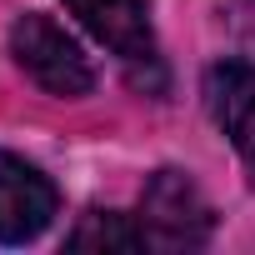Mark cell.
<instances>
[{
  "label": "cell",
  "instance_id": "1",
  "mask_svg": "<svg viewBox=\"0 0 255 255\" xmlns=\"http://www.w3.org/2000/svg\"><path fill=\"white\" fill-rule=\"evenodd\" d=\"M10 55L15 65L45 90V95H60V100H80L95 90V65L90 55L40 10H25L15 25H10Z\"/></svg>",
  "mask_w": 255,
  "mask_h": 255
},
{
  "label": "cell",
  "instance_id": "2",
  "mask_svg": "<svg viewBox=\"0 0 255 255\" xmlns=\"http://www.w3.org/2000/svg\"><path fill=\"white\" fill-rule=\"evenodd\" d=\"M140 245L145 250H200L210 240V205L185 170H155L140 195Z\"/></svg>",
  "mask_w": 255,
  "mask_h": 255
},
{
  "label": "cell",
  "instance_id": "3",
  "mask_svg": "<svg viewBox=\"0 0 255 255\" xmlns=\"http://www.w3.org/2000/svg\"><path fill=\"white\" fill-rule=\"evenodd\" d=\"M60 210L55 185L20 155L0 150V240L5 245H25L35 240Z\"/></svg>",
  "mask_w": 255,
  "mask_h": 255
},
{
  "label": "cell",
  "instance_id": "4",
  "mask_svg": "<svg viewBox=\"0 0 255 255\" xmlns=\"http://www.w3.org/2000/svg\"><path fill=\"white\" fill-rule=\"evenodd\" d=\"M65 10L125 65H155V30L145 0H65Z\"/></svg>",
  "mask_w": 255,
  "mask_h": 255
},
{
  "label": "cell",
  "instance_id": "5",
  "mask_svg": "<svg viewBox=\"0 0 255 255\" xmlns=\"http://www.w3.org/2000/svg\"><path fill=\"white\" fill-rule=\"evenodd\" d=\"M205 100H210L215 125L240 150V160L255 170V65L250 60H220V65H210Z\"/></svg>",
  "mask_w": 255,
  "mask_h": 255
},
{
  "label": "cell",
  "instance_id": "6",
  "mask_svg": "<svg viewBox=\"0 0 255 255\" xmlns=\"http://www.w3.org/2000/svg\"><path fill=\"white\" fill-rule=\"evenodd\" d=\"M65 245L70 250H140V225L115 210H90L65 235Z\"/></svg>",
  "mask_w": 255,
  "mask_h": 255
}]
</instances>
